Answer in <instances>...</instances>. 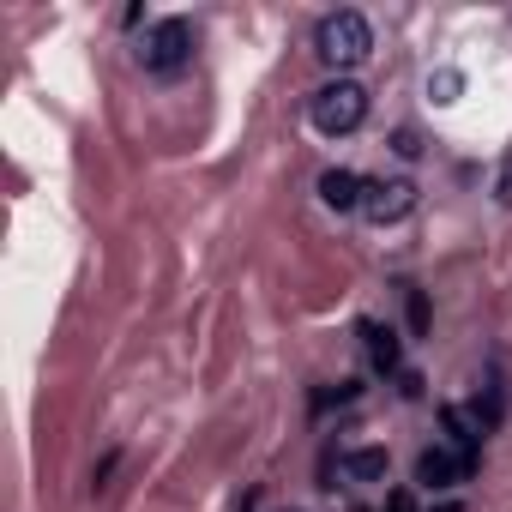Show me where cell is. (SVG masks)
<instances>
[{
    "label": "cell",
    "instance_id": "6",
    "mask_svg": "<svg viewBox=\"0 0 512 512\" xmlns=\"http://www.w3.org/2000/svg\"><path fill=\"white\" fill-rule=\"evenodd\" d=\"M362 193H368V181H362L356 169H326V175H320V199H326L332 211H362Z\"/></svg>",
    "mask_w": 512,
    "mask_h": 512
},
{
    "label": "cell",
    "instance_id": "3",
    "mask_svg": "<svg viewBox=\"0 0 512 512\" xmlns=\"http://www.w3.org/2000/svg\"><path fill=\"white\" fill-rule=\"evenodd\" d=\"M139 61H145L151 73L187 67V61H193V25H187V19H157L151 37H145V49H139Z\"/></svg>",
    "mask_w": 512,
    "mask_h": 512
},
{
    "label": "cell",
    "instance_id": "14",
    "mask_svg": "<svg viewBox=\"0 0 512 512\" xmlns=\"http://www.w3.org/2000/svg\"><path fill=\"white\" fill-rule=\"evenodd\" d=\"M398 392H404V398H422V374L404 368V374H398Z\"/></svg>",
    "mask_w": 512,
    "mask_h": 512
},
{
    "label": "cell",
    "instance_id": "7",
    "mask_svg": "<svg viewBox=\"0 0 512 512\" xmlns=\"http://www.w3.org/2000/svg\"><path fill=\"white\" fill-rule=\"evenodd\" d=\"M362 338H368V356H374V368H380V374H398V362H404V344H398V332H392V326H380V320H362Z\"/></svg>",
    "mask_w": 512,
    "mask_h": 512
},
{
    "label": "cell",
    "instance_id": "2",
    "mask_svg": "<svg viewBox=\"0 0 512 512\" xmlns=\"http://www.w3.org/2000/svg\"><path fill=\"white\" fill-rule=\"evenodd\" d=\"M368 121V91L356 79H332L314 91V127L320 133H356Z\"/></svg>",
    "mask_w": 512,
    "mask_h": 512
},
{
    "label": "cell",
    "instance_id": "11",
    "mask_svg": "<svg viewBox=\"0 0 512 512\" xmlns=\"http://www.w3.org/2000/svg\"><path fill=\"white\" fill-rule=\"evenodd\" d=\"M404 314H410V332L422 338V332H428V296H422V290H404Z\"/></svg>",
    "mask_w": 512,
    "mask_h": 512
},
{
    "label": "cell",
    "instance_id": "10",
    "mask_svg": "<svg viewBox=\"0 0 512 512\" xmlns=\"http://www.w3.org/2000/svg\"><path fill=\"white\" fill-rule=\"evenodd\" d=\"M458 91H464V79H458L452 67H440V73H428V97H434V103H458Z\"/></svg>",
    "mask_w": 512,
    "mask_h": 512
},
{
    "label": "cell",
    "instance_id": "13",
    "mask_svg": "<svg viewBox=\"0 0 512 512\" xmlns=\"http://www.w3.org/2000/svg\"><path fill=\"white\" fill-rule=\"evenodd\" d=\"M392 151H398V157H422V139H416L410 127H398V133H392Z\"/></svg>",
    "mask_w": 512,
    "mask_h": 512
},
{
    "label": "cell",
    "instance_id": "8",
    "mask_svg": "<svg viewBox=\"0 0 512 512\" xmlns=\"http://www.w3.org/2000/svg\"><path fill=\"white\" fill-rule=\"evenodd\" d=\"M440 422H446V434H452V440H458V446H464V452L476 458V440H482V422H476L470 410H458V404H440Z\"/></svg>",
    "mask_w": 512,
    "mask_h": 512
},
{
    "label": "cell",
    "instance_id": "12",
    "mask_svg": "<svg viewBox=\"0 0 512 512\" xmlns=\"http://www.w3.org/2000/svg\"><path fill=\"white\" fill-rule=\"evenodd\" d=\"M494 199L512 205V145H506V157H500V169H494Z\"/></svg>",
    "mask_w": 512,
    "mask_h": 512
},
{
    "label": "cell",
    "instance_id": "4",
    "mask_svg": "<svg viewBox=\"0 0 512 512\" xmlns=\"http://www.w3.org/2000/svg\"><path fill=\"white\" fill-rule=\"evenodd\" d=\"M470 476H476V458H470V452L428 446V452L416 458V482H422L428 494H446V488H458V482H470Z\"/></svg>",
    "mask_w": 512,
    "mask_h": 512
},
{
    "label": "cell",
    "instance_id": "5",
    "mask_svg": "<svg viewBox=\"0 0 512 512\" xmlns=\"http://www.w3.org/2000/svg\"><path fill=\"white\" fill-rule=\"evenodd\" d=\"M362 211H368L374 223H398V217L416 211V187H410V181H368Z\"/></svg>",
    "mask_w": 512,
    "mask_h": 512
},
{
    "label": "cell",
    "instance_id": "9",
    "mask_svg": "<svg viewBox=\"0 0 512 512\" xmlns=\"http://www.w3.org/2000/svg\"><path fill=\"white\" fill-rule=\"evenodd\" d=\"M386 464H392V458H386V446H356V452L344 458V476H356V482H380V476H386Z\"/></svg>",
    "mask_w": 512,
    "mask_h": 512
},
{
    "label": "cell",
    "instance_id": "15",
    "mask_svg": "<svg viewBox=\"0 0 512 512\" xmlns=\"http://www.w3.org/2000/svg\"><path fill=\"white\" fill-rule=\"evenodd\" d=\"M434 512H458V506H452V500H446V506H434Z\"/></svg>",
    "mask_w": 512,
    "mask_h": 512
},
{
    "label": "cell",
    "instance_id": "1",
    "mask_svg": "<svg viewBox=\"0 0 512 512\" xmlns=\"http://www.w3.org/2000/svg\"><path fill=\"white\" fill-rule=\"evenodd\" d=\"M314 49H320V61H332V67H356V61H368L374 31H368V19H362V13H326V19H320V37H314Z\"/></svg>",
    "mask_w": 512,
    "mask_h": 512
}]
</instances>
